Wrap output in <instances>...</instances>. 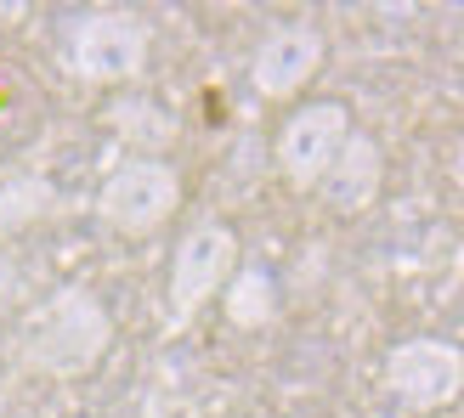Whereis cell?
<instances>
[{
	"label": "cell",
	"instance_id": "6da1fadb",
	"mask_svg": "<svg viewBox=\"0 0 464 418\" xmlns=\"http://www.w3.org/2000/svg\"><path fill=\"white\" fill-rule=\"evenodd\" d=\"M113 345V311L91 289H57L23 322L12 362L45 379H85Z\"/></svg>",
	"mask_w": 464,
	"mask_h": 418
},
{
	"label": "cell",
	"instance_id": "7a4b0ae2",
	"mask_svg": "<svg viewBox=\"0 0 464 418\" xmlns=\"http://www.w3.org/2000/svg\"><path fill=\"white\" fill-rule=\"evenodd\" d=\"M153 52V29L125 6H102L85 12L74 29H68V68L85 85H130L142 80Z\"/></svg>",
	"mask_w": 464,
	"mask_h": 418
},
{
	"label": "cell",
	"instance_id": "3957f363",
	"mask_svg": "<svg viewBox=\"0 0 464 418\" xmlns=\"http://www.w3.org/2000/svg\"><path fill=\"white\" fill-rule=\"evenodd\" d=\"M181 204V176L165 165V158H125L113 165L102 193H97V215L108 232L120 238H153L159 226L176 215Z\"/></svg>",
	"mask_w": 464,
	"mask_h": 418
},
{
	"label": "cell",
	"instance_id": "277c9868",
	"mask_svg": "<svg viewBox=\"0 0 464 418\" xmlns=\"http://www.w3.org/2000/svg\"><path fill=\"white\" fill-rule=\"evenodd\" d=\"M345 136H352V108L345 102H306V108H295L284 119V130H277L272 165L295 193H317L329 165L345 147Z\"/></svg>",
	"mask_w": 464,
	"mask_h": 418
},
{
	"label": "cell",
	"instance_id": "5b68a950",
	"mask_svg": "<svg viewBox=\"0 0 464 418\" xmlns=\"http://www.w3.org/2000/svg\"><path fill=\"white\" fill-rule=\"evenodd\" d=\"M385 390L408 413H442L464 396V351L453 339H402L385 351Z\"/></svg>",
	"mask_w": 464,
	"mask_h": 418
},
{
	"label": "cell",
	"instance_id": "8992f818",
	"mask_svg": "<svg viewBox=\"0 0 464 418\" xmlns=\"http://www.w3.org/2000/svg\"><path fill=\"white\" fill-rule=\"evenodd\" d=\"M238 271V232L227 221H198L181 232L176 261H170V317L188 322L193 311H204L210 299H221V289Z\"/></svg>",
	"mask_w": 464,
	"mask_h": 418
},
{
	"label": "cell",
	"instance_id": "52a82bcc",
	"mask_svg": "<svg viewBox=\"0 0 464 418\" xmlns=\"http://www.w3.org/2000/svg\"><path fill=\"white\" fill-rule=\"evenodd\" d=\"M317 68H323V34H317V23L295 17V23H277V29L261 34V45L249 57V85L266 102H295L317 80Z\"/></svg>",
	"mask_w": 464,
	"mask_h": 418
},
{
	"label": "cell",
	"instance_id": "ba28073f",
	"mask_svg": "<svg viewBox=\"0 0 464 418\" xmlns=\"http://www.w3.org/2000/svg\"><path fill=\"white\" fill-rule=\"evenodd\" d=\"M380 187H385V153H380L374 136L352 130L345 147H340V158L329 165V176H323L317 198L329 204L334 215H362V209H374Z\"/></svg>",
	"mask_w": 464,
	"mask_h": 418
},
{
	"label": "cell",
	"instance_id": "9c48e42d",
	"mask_svg": "<svg viewBox=\"0 0 464 418\" xmlns=\"http://www.w3.org/2000/svg\"><path fill=\"white\" fill-rule=\"evenodd\" d=\"M108 130L120 136V142L130 153H142V158H159V153H170L176 147V136H181V119L159 102L148 97V90H120V97L108 102Z\"/></svg>",
	"mask_w": 464,
	"mask_h": 418
},
{
	"label": "cell",
	"instance_id": "30bf717a",
	"mask_svg": "<svg viewBox=\"0 0 464 418\" xmlns=\"http://www.w3.org/2000/svg\"><path fill=\"white\" fill-rule=\"evenodd\" d=\"M57 209V187L45 181L40 170H23V176H6L0 181V243L23 238L29 226H40L45 215Z\"/></svg>",
	"mask_w": 464,
	"mask_h": 418
},
{
	"label": "cell",
	"instance_id": "8fae6325",
	"mask_svg": "<svg viewBox=\"0 0 464 418\" xmlns=\"http://www.w3.org/2000/svg\"><path fill=\"white\" fill-rule=\"evenodd\" d=\"M221 311L232 328H266L277 317V283L266 266H238L232 271V283L221 289Z\"/></svg>",
	"mask_w": 464,
	"mask_h": 418
},
{
	"label": "cell",
	"instance_id": "7c38bea8",
	"mask_svg": "<svg viewBox=\"0 0 464 418\" xmlns=\"http://www.w3.org/2000/svg\"><path fill=\"white\" fill-rule=\"evenodd\" d=\"M23 306V266L0 249V317H12Z\"/></svg>",
	"mask_w": 464,
	"mask_h": 418
}]
</instances>
